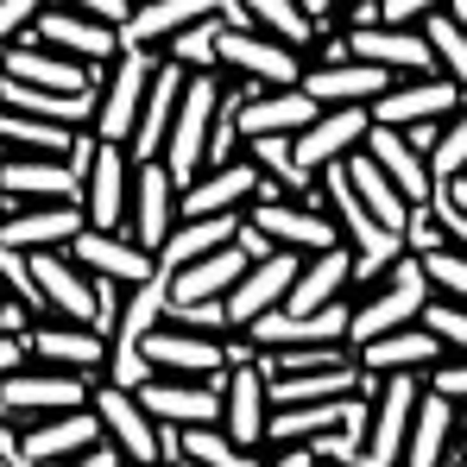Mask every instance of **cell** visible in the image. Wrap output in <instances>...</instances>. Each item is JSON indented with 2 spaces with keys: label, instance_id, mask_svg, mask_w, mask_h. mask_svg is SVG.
Listing matches in <instances>:
<instances>
[{
  "label": "cell",
  "instance_id": "1",
  "mask_svg": "<svg viewBox=\"0 0 467 467\" xmlns=\"http://www.w3.org/2000/svg\"><path fill=\"white\" fill-rule=\"evenodd\" d=\"M215 114H222V82H215V70H190V82H183V108H177L171 140H164V164H171V177H177L183 190H190L196 171L209 164Z\"/></svg>",
  "mask_w": 467,
  "mask_h": 467
},
{
  "label": "cell",
  "instance_id": "2",
  "mask_svg": "<svg viewBox=\"0 0 467 467\" xmlns=\"http://www.w3.org/2000/svg\"><path fill=\"white\" fill-rule=\"evenodd\" d=\"M430 297H436V285H430L423 259H417V253H404L386 278H379V291L354 310L348 341H354V348H367L373 335H391V328H404V322H423V304H430Z\"/></svg>",
  "mask_w": 467,
  "mask_h": 467
},
{
  "label": "cell",
  "instance_id": "3",
  "mask_svg": "<svg viewBox=\"0 0 467 467\" xmlns=\"http://www.w3.org/2000/svg\"><path fill=\"white\" fill-rule=\"evenodd\" d=\"M367 398H373V423H367V455L379 467H404V442L423 404V373H367Z\"/></svg>",
  "mask_w": 467,
  "mask_h": 467
},
{
  "label": "cell",
  "instance_id": "4",
  "mask_svg": "<svg viewBox=\"0 0 467 467\" xmlns=\"http://www.w3.org/2000/svg\"><path fill=\"white\" fill-rule=\"evenodd\" d=\"M152 82H158L152 45H127V51L108 64L95 133H101V140H114V146H127V140H133V127H140V114H146V95H152Z\"/></svg>",
  "mask_w": 467,
  "mask_h": 467
},
{
  "label": "cell",
  "instance_id": "5",
  "mask_svg": "<svg viewBox=\"0 0 467 467\" xmlns=\"http://www.w3.org/2000/svg\"><path fill=\"white\" fill-rule=\"evenodd\" d=\"M6 391V410L13 417H26V423H38V417H57V410H77V404H95V373H70V367H19V373H6L0 379Z\"/></svg>",
  "mask_w": 467,
  "mask_h": 467
},
{
  "label": "cell",
  "instance_id": "6",
  "mask_svg": "<svg viewBox=\"0 0 467 467\" xmlns=\"http://www.w3.org/2000/svg\"><path fill=\"white\" fill-rule=\"evenodd\" d=\"M95 410H101V423H108V442H114L133 467L164 462V423L146 410L140 391H127V386L108 379V386H95Z\"/></svg>",
  "mask_w": 467,
  "mask_h": 467
},
{
  "label": "cell",
  "instance_id": "7",
  "mask_svg": "<svg viewBox=\"0 0 467 467\" xmlns=\"http://www.w3.org/2000/svg\"><path fill=\"white\" fill-rule=\"evenodd\" d=\"M146 398V410H152L158 423H177V430H190V423H222V410H228V373H215V379H190V373H158L140 386Z\"/></svg>",
  "mask_w": 467,
  "mask_h": 467
},
{
  "label": "cell",
  "instance_id": "8",
  "mask_svg": "<svg viewBox=\"0 0 467 467\" xmlns=\"http://www.w3.org/2000/svg\"><path fill=\"white\" fill-rule=\"evenodd\" d=\"M26 38H38V45H51V51H70L82 64H114V57L127 51L120 26H108V19H95V13H77V6H64V0L45 6Z\"/></svg>",
  "mask_w": 467,
  "mask_h": 467
},
{
  "label": "cell",
  "instance_id": "9",
  "mask_svg": "<svg viewBox=\"0 0 467 467\" xmlns=\"http://www.w3.org/2000/svg\"><path fill=\"white\" fill-rule=\"evenodd\" d=\"M467 108V88L449 70H430V77H410V82H391L386 95L373 101V120L386 127H417V120H449Z\"/></svg>",
  "mask_w": 467,
  "mask_h": 467
},
{
  "label": "cell",
  "instance_id": "10",
  "mask_svg": "<svg viewBox=\"0 0 467 467\" xmlns=\"http://www.w3.org/2000/svg\"><path fill=\"white\" fill-rule=\"evenodd\" d=\"M177 196H183V183L171 177V164L164 158H146V164H133V209H127V234L140 240V246H164L171 228H177Z\"/></svg>",
  "mask_w": 467,
  "mask_h": 467
},
{
  "label": "cell",
  "instance_id": "11",
  "mask_svg": "<svg viewBox=\"0 0 467 467\" xmlns=\"http://www.w3.org/2000/svg\"><path fill=\"white\" fill-rule=\"evenodd\" d=\"M0 70L19 82H38V88H101L108 82V64H82L70 51H51V45H38V38H13L6 51H0Z\"/></svg>",
  "mask_w": 467,
  "mask_h": 467
},
{
  "label": "cell",
  "instance_id": "12",
  "mask_svg": "<svg viewBox=\"0 0 467 467\" xmlns=\"http://www.w3.org/2000/svg\"><path fill=\"white\" fill-rule=\"evenodd\" d=\"M26 348H32V360L70 367V373H108V360H114V341L101 328H88V322H70V316L64 322H32Z\"/></svg>",
  "mask_w": 467,
  "mask_h": 467
},
{
  "label": "cell",
  "instance_id": "13",
  "mask_svg": "<svg viewBox=\"0 0 467 467\" xmlns=\"http://www.w3.org/2000/svg\"><path fill=\"white\" fill-rule=\"evenodd\" d=\"M304 259H310V253H297V246H278L272 259H253V265H246V278L228 291L234 328H246V322H259L265 310H278V304L291 297V285H297Z\"/></svg>",
  "mask_w": 467,
  "mask_h": 467
},
{
  "label": "cell",
  "instance_id": "14",
  "mask_svg": "<svg viewBox=\"0 0 467 467\" xmlns=\"http://www.w3.org/2000/svg\"><path fill=\"white\" fill-rule=\"evenodd\" d=\"M95 442H108V423H101L95 404H77V410H57V417H38V423L26 430V442H19V467H26V462L64 467L70 455L95 449Z\"/></svg>",
  "mask_w": 467,
  "mask_h": 467
},
{
  "label": "cell",
  "instance_id": "15",
  "mask_svg": "<svg viewBox=\"0 0 467 467\" xmlns=\"http://www.w3.org/2000/svg\"><path fill=\"white\" fill-rule=\"evenodd\" d=\"M367 133H373V108L367 101H348V108H322L310 127L297 133V158L322 171V164H341V158H354L367 146Z\"/></svg>",
  "mask_w": 467,
  "mask_h": 467
},
{
  "label": "cell",
  "instance_id": "16",
  "mask_svg": "<svg viewBox=\"0 0 467 467\" xmlns=\"http://www.w3.org/2000/svg\"><path fill=\"white\" fill-rule=\"evenodd\" d=\"M348 51L367 57V64H386L398 77H430V70H442L423 26H360V32H348Z\"/></svg>",
  "mask_w": 467,
  "mask_h": 467
},
{
  "label": "cell",
  "instance_id": "17",
  "mask_svg": "<svg viewBox=\"0 0 467 467\" xmlns=\"http://www.w3.org/2000/svg\"><path fill=\"white\" fill-rule=\"evenodd\" d=\"M70 253H77L82 272H95V278H120V285H140V278H152L158 272V253L152 246H140L133 234L120 228H82L70 240Z\"/></svg>",
  "mask_w": 467,
  "mask_h": 467
},
{
  "label": "cell",
  "instance_id": "18",
  "mask_svg": "<svg viewBox=\"0 0 467 467\" xmlns=\"http://www.w3.org/2000/svg\"><path fill=\"white\" fill-rule=\"evenodd\" d=\"M0 190L13 202H82V183L70 158H45V152H19L0 164Z\"/></svg>",
  "mask_w": 467,
  "mask_h": 467
},
{
  "label": "cell",
  "instance_id": "19",
  "mask_svg": "<svg viewBox=\"0 0 467 467\" xmlns=\"http://www.w3.org/2000/svg\"><path fill=\"white\" fill-rule=\"evenodd\" d=\"M146 360H152L158 373H190V379H215V373H228V348L215 341V335H202V328H183V322H158L152 335H146Z\"/></svg>",
  "mask_w": 467,
  "mask_h": 467
},
{
  "label": "cell",
  "instance_id": "20",
  "mask_svg": "<svg viewBox=\"0 0 467 467\" xmlns=\"http://www.w3.org/2000/svg\"><path fill=\"white\" fill-rule=\"evenodd\" d=\"M222 64H234L240 77H259L265 88H291V82H304L297 70V45H285V38H265L259 26L253 32H222Z\"/></svg>",
  "mask_w": 467,
  "mask_h": 467
},
{
  "label": "cell",
  "instance_id": "21",
  "mask_svg": "<svg viewBox=\"0 0 467 467\" xmlns=\"http://www.w3.org/2000/svg\"><path fill=\"white\" fill-rule=\"evenodd\" d=\"M82 209H88V228H127V209H133V164H127V152H120L114 140H101V152H95Z\"/></svg>",
  "mask_w": 467,
  "mask_h": 467
},
{
  "label": "cell",
  "instance_id": "22",
  "mask_svg": "<svg viewBox=\"0 0 467 467\" xmlns=\"http://www.w3.org/2000/svg\"><path fill=\"white\" fill-rule=\"evenodd\" d=\"M82 228H88L82 202H32V209H19V215L0 222V240L19 246V253H45V246H70Z\"/></svg>",
  "mask_w": 467,
  "mask_h": 467
},
{
  "label": "cell",
  "instance_id": "23",
  "mask_svg": "<svg viewBox=\"0 0 467 467\" xmlns=\"http://www.w3.org/2000/svg\"><path fill=\"white\" fill-rule=\"evenodd\" d=\"M222 430L234 442L259 449L265 430H272V386H265V367H228V410H222Z\"/></svg>",
  "mask_w": 467,
  "mask_h": 467
},
{
  "label": "cell",
  "instance_id": "24",
  "mask_svg": "<svg viewBox=\"0 0 467 467\" xmlns=\"http://www.w3.org/2000/svg\"><path fill=\"white\" fill-rule=\"evenodd\" d=\"M246 222H259L278 246H297V253H328V246H341V240H348L328 215H316L310 202H285V196H278V202H253V215H246Z\"/></svg>",
  "mask_w": 467,
  "mask_h": 467
},
{
  "label": "cell",
  "instance_id": "25",
  "mask_svg": "<svg viewBox=\"0 0 467 467\" xmlns=\"http://www.w3.org/2000/svg\"><path fill=\"white\" fill-rule=\"evenodd\" d=\"M442 354H449V348H442V335H436V328L404 322V328L373 335V341L360 348V367H367V373H430Z\"/></svg>",
  "mask_w": 467,
  "mask_h": 467
},
{
  "label": "cell",
  "instance_id": "26",
  "mask_svg": "<svg viewBox=\"0 0 467 467\" xmlns=\"http://www.w3.org/2000/svg\"><path fill=\"white\" fill-rule=\"evenodd\" d=\"M391 82H398V70H386V64H367V57H341V64H322V70H310L304 77V88H310L322 108H348V101H379Z\"/></svg>",
  "mask_w": 467,
  "mask_h": 467
},
{
  "label": "cell",
  "instance_id": "27",
  "mask_svg": "<svg viewBox=\"0 0 467 467\" xmlns=\"http://www.w3.org/2000/svg\"><path fill=\"white\" fill-rule=\"evenodd\" d=\"M240 228H246V222H240V209H234V215H177L171 240L158 246V272H164V278H177L190 259L234 246V240H240Z\"/></svg>",
  "mask_w": 467,
  "mask_h": 467
},
{
  "label": "cell",
  "instance_id": "28",
  "mask_svg": "<svg viewBox=\"0 0 467 467\" xmlns=\"http://www.w3.org/2000/svg\"><path fill=\"white\" fill-rule=\"evenodd\" d=\"M183 82L190 70L183 64H158V82L152 95H146V114H140V127H133V164H146V158H164V140H171V120H177V108H183Z\"/></svg>",
  "mask_w": 467,
  "mask_h": 467
},
{
  "label": "cell",
  "instance_id": "29",
  "mask_svg": "<svg viewBox=\"0 0 467 467\" xmlns=\"http://www.w3.org/2000/svg\"><path fill=\"white\" fill-rule=\"evenodd\" d=\"M462 436V417H455V398H442L436 386H423L417 404V423H410V442H404V467H442L449 449Z\"/></svg>",
  "mask_w": 467,
  "mask_h": 467
},
{
  "label": "cell",
  "instance_id": "30",
  "mask_svg": "<svg viewBox=\"0 0 467 467\" xmlns=\"http://www.w3.org/2000/svg\"><path fill=\"white\" fill-rule=\"evenodd\" d=\"M367 152L386 164V177L410 196V202H430L436 196V171H430V158L410 146V133L404 127H386V120H373V133H367Z\"/></svg>",
  "mask_w": 467,
  "mask_h": 467
},
{
  "label": "cell",
  "instance_id": "31",
  "mask_svg": "<svg viewBox=\"0 0 467 467\" xmlns=\"http://www.w3.org/2000/svg\"><path fill=\"white\" fill-rule=\"evenodd\" d=\"M348 285H354V253H348V246L310 253V259H304V272H297V285H291V297H285V310L316 316V310H328V304H341V291H348Z\"/></svg>",
  "mask_w": 467,
  "mask_h": 467
},
{
  "label": "cell",
  "instance_id": "32",
  "mask_svg": "<svg viewBox=\"0 0 467 467\" xmlns=\"http://www.w3.org/2000/svg\"><path fill=\"white\" fill-rule=\"evenodd\" d=\"M246 253H240V240L222 246V253H202V259H190L177 278H171V304H202V297H228L234 285L246 278Z\"/></svg>",
  "mask_w": 467,
  "mask_h": 467
},
{
  "label": "cell",
  "instance_id": "33",
  "mask_svg": "<svg viewBox=\"0 0 467 467\" xmlns=\"http://www.w3.org/2000/svg\"><path fill=\"white\" fill-rule=\"evenodd\" d=\"M222 6L228 0H140L133 19L120 26V38L127 45H158V38H171V32L196 26V19H222Z\"/></svg>",
  "mask_w": 467,
  "mask_h": 467
},
{
  "label": "cell",
  "instance_id": "34",
  "mask_svg": "<svg viewBox=\"0 0 467 467\" xmlns=\"http://www.w3.org/2000/svg\"><path fill=\"white\" fill-rule=\"evenodd\" d=\"M348 177H354L360 202H367V209H373V215H379L386 228H404V222H410V209H417V202H410V196H404V190L391 183V177H386V164L367 152V146L348 158Z\"/></svg>",
  "mask_w": 467,
  "mask_h": 467
},
{
  "label": "cell",
  "instance_id": "35",
  "mask_svg": "<svg viewBox=\"0 0 467 467\" xmlns=\"http://www.w3.org/2000/svg\"><path fill=\"white\" fill-rule=\"evenodd\" d=\"M77 140V127L64 120H38V114H19V108H0V146L13 152H45V158H64Z\"/></svg>",
  "mask_w": 467,
  "mask_h": 467
},
{
  "label": "cell",
  "instance_id": "36",
  "mask_svg": "<svg viewBox=\"0 0 467 467\" xmlns=\"http://www.w3.org/2000/svg\"><path fill=\"white\" fill-rule=\"evenodd\" d=\"M246 13H253V26H259V32H272V38L297 45V51L310 45L316 26H322V19H316L304 0H246Z\"/></svg>",
  "mask_w": 467,
  "mask_h": 467
},
{
  "label": "cell",
  "instance_id": "37",
  "mask_svg": "<svg viewBox=\"0 0 467 467\" xmlns=\"http://www.w3.org/2000/svg\"><path fill=\"white\" fill-rule=\"evenodd\" d=\"M222 19H196V26H183V32H171L164 45H171V64H183V70H215L222 64Z\"/></svg>",
  "mask_w": 467,
  "mask_h": 467
},
{
  "label": "cell",
  "instance_id": "38",
  "mask_svg": "<svg viewBox=\"0 0 467 467\" xmlns=\"http://www.w3.org/2000/svg\"><path fill=\"white\" fill-rule=\"evenodd\" d=\"M404 253H410L404 228H373L360 246H354V285H379V278H386Z\"/></svg>",
  "mask_w": 467,
  "mask_h": 467
},
{
  "label": "cell",
  "instance_id": "39",
  "mask_svg": "<svg viewBox=\"0 0 467 467\" xmlns=\"http://www.w3.org/2000/svg\"><path fill=\"white\" fill-rule=\"evenodd\" d=\"M417 26L430 32V45H436V64H442V70H449V77L467 88V26L455 19V13H449V6H436V13H430V19H417Z\"/></svg>",
  "mask_w": 467,
  "mask_h": 467
},
{
  "label": "cell",
  "instance_id": "40",
  "mask_svg": "<svg viewBox=\"0 0 467 467\" xmlns=\"http://www.w3.org/2000/svg\"><path fill=\"white\" fill-rule=\"evenodd\" d=\"M423 272L436 285V297H455L467 304V253L462 246H442V253H423Z\"/></svg>",
  "mask_w": 467,
  "mask_h": 467
},
{
  "label": "cell",
  "instance_id": "41",
  "mask_svg": "<svg viewBox=\"0 0 467 467\" xmlns=\"http://www.w3.org/2000/svg\"><path fill=\"white\" fill-rule=\"evenodd\" d=\"M430 171H436V183L467 171V108L442 120V140H436V152H430Z\"/></svg>",
  "mask_w": 467,
  "mask_h": 467
},
{
  "label": "cell",
  "instance_id": "42",
  "mask_svg": "<svg viewBox=\"0 0 467 467\" xmlns=\"http://www.w3.org/2000/svg\"><path fill=\"white\" fill-rule=\"evenodd\" d=\"M423 328H436L442 348L467 354V304H455V297H430V304H423Z\"/></svg>",
  "mask_w": 467,
  "mask_h": 467
},
{
  "label": "cell",
  "instance_id": "43",
  "mask_svg": "<svg viewBox=\"0 0 467 467\" xmlns=\"http://www.w3.org/2000/svg\"><path fill=\"white\" fill-rule=\"evenodd\" d=\"M404 240H410V253L423 259V253H442V246H449V228H442V215H436L430 202H417L410 222H404Z\"/></svg>",
  "mask_w": 467,
  "mask_h": 467
},
{
  "label": "cell",
  "instance_id": "44",
  "mask_svg": "<svg viewBox=\"0 0 467 467\" xmlns=\"http://www.w3.org/2000/svg\"><path fill=\"white\" fill-rule=\"evenodd\" d=\"M45 6H51V0H0V51H6L13 38H26Z\"/></svg>",
  "mask_w": 467,
  "mask_h": 467
},
{
  "label": "cell",
  "instance_id": "45",
  "mask_svg": "<svg viewBox=\"0 0 467 467\" xmlns=\"http://www.w3.org/2000/svg\"><path fill=\"white\" fill-rule=\"evenodd\" d=\"M423 386H436L442 398H455V404H467V354H462V360H436V367L423 373Z\"/></svg>",
  "mask_w": 467,
  "mask_h": 467
},
{
  "label": "cell",
  "instance_id": "46",
  "mask_svg": "<svg viewBox=\"0 0 467 467\" xmlns=\"http://www.w3.org/2000/svg\"><path fill=\"white\" fill-rule=\"evenodd\" d=\"M436 6H449V0H386V19H379V26H417V19H430Z\"/></svg>",
  "mask_w": 467,
  "mask_h": 467
},
{
  "label": "cell",
  "instance_id": "47",
  "mask_svg": "<svg viewBox=\"0 0 467 467\" xmlns=\"http://www.w3.org/2000/svg\"><path fill=\"white\" fill-rule=\"evenodd\" d=\"M64 6L95 13V19H108V26H127V19H133V0H64Z\"/></svg>",
  "mask_w": 467,
  "mask_h": 467
},
{
  "label": "cell",
  "instance_id": "48",
  "mask_svg": "<svg viewBox=\"0 0 467 467\" xmlns=\"http://www.w3.org/2000/svg\"><path fill=\"white\" fill-rule=\"evenodd\" d=\"M120 462H127V455H120L114 442H95V449H82V455H70L64 467H120Z\"/></svg>",
  "mask_w": 467,
  "mask_h": 467
},
{
  "label": "cell",
  "instance_id": "49",
  "mask_svg": "<svg viewBox=\"0 0 467 467\" xmlns=\"http://www.w3.org/2000/svg\"><path fill=\"white\" fill-rule=\"evenodd\" d=\"M26 354H32V348H26V335H0V379H6V373H19V367H26Z\"/></svg>",
  "mask_w": 467,
  "mask_h": 467
},
{
  "label": "cell",
  "instance_id": "50",
  "mask_svg": "<svg viewBox=\"0 0 467 467\" xmlns=\"http://www.w3.org/2000/svg\"><path fill=\"white\" fill-rule=\"evenodd\" d=\"M316 462H322V455H316L310 442H285V449H278L265 467H316Z\"/></svg>",
  "mask_w": 467,
  "mask_h": 467
},
{
  "label": "cell",
  "instance_id": "51",
  "mask_svg": "<svg viewBox=\"0 0 467 467\" xmlns=\"http://www.w3.org/2000/svg\"><path fill=\"white\" fill-rule=\"evenodd\" d=\"M442 190H449V196H455V202L467 209V171H462V177H442Z\"/></svg>",
  "mask_w": 467,
  "mask_h": 467
},
{
  "label": "cell",
  "instance_id": "52",
  "mask_svg": "<svg viewBox=\"0 0 467 467\" xmlns=\"http://www.w3.org/2000/svg\"><path fill=\"white\" fill-rule=\"evenodd\" d=\"M304 6H310L316 19H335V0H304Z\"/></svg>",
  "mask_w": 467,
  "mask_h": 467
},
{
  "label": "cell",
  "instance_id": "53",
  "mask_svg": "<svg viewBox=\"0 0 467 467\" xmlns=\"http://www.w3.org/2000/svg\"><path fill=\"white\" fill-rule=\"evenodd\" d=\"M152 467H196L190 455H171V462H152Z\"/></svg>",
  "mask_w": 467,
  "mask_h": 467
},
{
  "label": "cell",
  "instance_id": "54",
  "mask_svg": "<svg viewBox=\"0 0 467 467\" xmlns=\"http://www.w3.org/2000/svg\"><path fill=\"white\" fill-rule=\"evenodd\" d=\"M449 13H455V19H462V26H467V0H449Z\"/></svg>",
  "mask_w": 467,
  "mask_h": 467
},
{
  "label": "cell",
  "instance_id": "55",
  "mask_svg": "<svg viewBox=\"0 0 467 467\" xmlns=\"http://www.w3.org/2000/svg\"><path fill=\"white\" fill-rule=\"evenodd\" d=\"M462 455H467V436H462Z\"/></svg>",
  "mask_w": 467,
  "mask_h": 467
},
{
  "label": "cell",
  "instance_id": "56",
  "mask_svg": "<svg viewBox=\"0 0 467 467\" xmlns=\"http://www.w3.org/2000/svg\"><path fill=\"white\" fill-rule=\"evenodd\" d=\"M455 467H467V455H462V462H455Z\"/></svg>",
  "mask_w": 467,
  "mask_h": 467
},
{
  "label": "cell",
  "instance_id": "57",
  "mask_svg": "<svg viewBox=\"0 0 467 467\" xmlns=\"http://www.w3.org/2000/svg\"><path fill=\"white\" fill-rule=\"evenodd\" d=\"M0 202H6V190H0Z\"/></svg>",
  "mask_w": 467,
  "mask_h": 467
},
{
  "label": "cell",
  "instance_id": "58",
  "mask_svg": "<svg viewBox=\"0 0 467 467\" xmlns=\"http://www.w3.org/2000/svg\"><path fill=\"white\" fill-rule=\"evenodd\" d=\"M0 297H6V285H0Z\"/></svg>",
  "mask_w": 467,
  "mask_h": 467
},
{
  "label": "cell",
  "instance_id": "59",
  "mask_svg": "<svg viewBox=\"0 0 467 467\" xmlns=\"http://www.w3.org/2000/svg\"><path fill=\"white\" fill-rule=\"evenodd\" d=\"M0 467H13V462H0Z\"/></svg>",
  "mask_w": 467,
  "mask_h": 467
}]
</instances>
